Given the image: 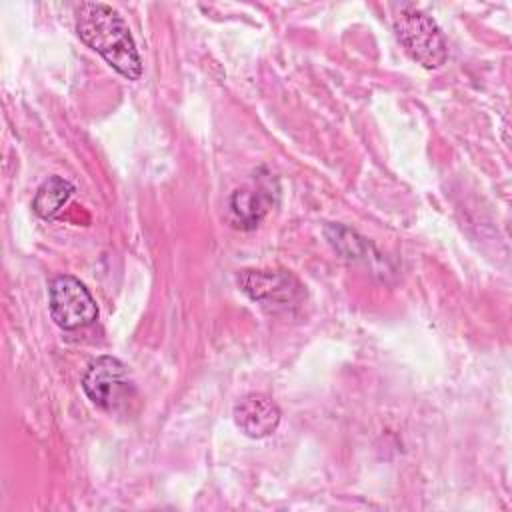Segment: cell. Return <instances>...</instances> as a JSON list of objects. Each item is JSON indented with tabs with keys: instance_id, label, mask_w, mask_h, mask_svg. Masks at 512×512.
<instances>
[{
	"instance_id": "cell-1",
	"label": "cell",
	"mask_w": 512,
	"mask_h": 512,
	"mask_svg": "<svg viewBox=\"0 0 512 512\" xmlns=\"http://www.w3.org/2000/svg\"><path fill=\"white\" fill-rule=\"evenodd\" d=\"M76 32L80 40L98 52L116 72L138 80L142 60L124 18L108 4L82 2L76 8Z\"/></svg>"
},
{
	"instance_id": "cell-2",
	"label": "cell",
	"mask_w": 512,
	"mask_h": 512,
	"mask_svg": "<svg viewBox=\"0 0 512 512\" xmlns=\"http://www.w3.org/2000/svg\"><path fill=\"white\" fill-rule=\"evenodd\" d=\"M394 32L412 60L428 70L440 68L448 58L442 30L424 10L414 4H400L392 16Z\"/></svg>"
},
{
	"instance_id": "cell-3",
	"label": "cell",
	"mask_w": 512,
	"mask_h": 512,
	"mask_svg": "<svg viewBox=\"0 0 512 512\" xmlns=\"http://www.w3.org/2000/svg\"><path fill=\"white\" fill-rule=\"evenodd\" d=\"M82 390L100 410L118 412L132 400L134 382L118 358L98 356L84 370Z\"/></svg>"
},
{
	"instance_id": "cell-4",
	"label": "cell",
	"mask_w": 512,
	"mask_h": 512,
	"mask_svg": "<svg viewBox=\"0 0 512 512\" xmlns=\"http://www.w3.org/2000/svg\"><path fill=\"white\" fill-rule=\"evenodd\" d=\"M50 316L62 330L90 326L98 318V306L90 290L74 276H56L48 288Z\"/></svg>"
},
{
	"instance_id": "cell-5",
	"label": "cell",
	"mask_w": 512,
	"mask_h": 512,
	"mask_svg": "<svg viewBox=\"0 0 512 512\" xmlns=\"http://www.w3.org/2000/svg\"><path fill=\"white\" fill-rule=\"evenodd\" d=\"M236 280L250 300L266 308H288L304 298L302 284L286 270H242Z\"/></svg>"
},
{
	"instance_id": "cell-6",
	"label": "cell",
	"mask_w": 512,
	"mask_h": 512,
	"mask_svg": "<svg viewBox=\"0 0 512 512\" xmlns=\"http://www.w3.org/2000/svg\"><path fill=\"white\" fill-rule=\"evenodd\" d=\"M234 422L250 438H266L276 432L280 424V408L264 394L252 392L242 396L232 410Z\"/></svg>"
},
{
	"instance_id": "cell-7",
	"label": "cell",
	"mask_w": 512,
	"mask_h": 512,
	"mask_svg": "<svg viewBox=\"0 0 512 512\" xmlns=\"http://www.w3.org/2000/svg\"><path fill=\"white\" fill-rule=\"evenodd\" d=\"M272 204V188L258 180L256 186L236 190L228 200V220L234 228L254 230L268 214Z\"/></svg>"
},
{
	"instance_id": "cell-8",
	"label": "cell",
	"mask_w": 512,
	"mask_h": 512,
	"mask_svg": "<svg viewBox=\"0 0 512 512\" xmlns=\"http://www.w3.org/2000/svg\"><path fill=\"white\" fill-rule=\"evenodd\" d=\"M72 194H74V186L66 178L50 176L36 190V196L32 200V210L44 220H54L62 212L66 202L72 198Z\"/></svg>"
}]
</instances>
